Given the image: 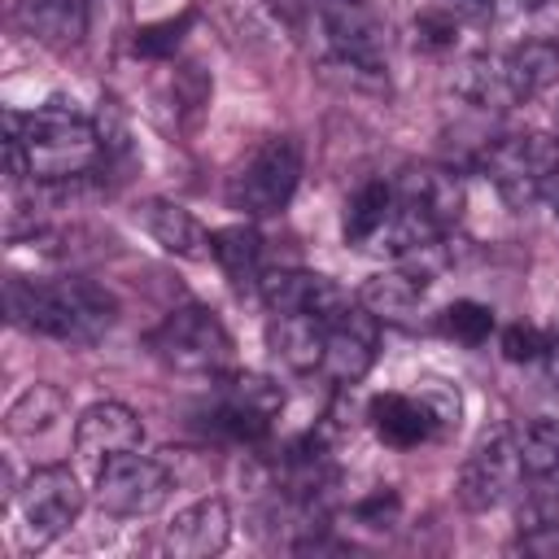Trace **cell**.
Segmentation results:
<instances>
[{
    "label": "cell",
    "instance_id": "obj_1",
    "mask_svg": "<svg viewBox=\"0 0 559 559\" xmlns=\"http://www.w3.org/2000/svg\"><path fill=\"white\" fill-rule=\"evenodd\" d=\"M4 306L13 328L31 336H52L61 345H96L118 323V297L87 275H61V280L9 275Z\"/></svg>",
    "mask_w": 559,
    "mask_h": 559
},
{
    "label": "cell",
    "instance_id": "obj_2",
    "mask_svg": "<svg viewBox=\"0 0 559 559\" xmlns=\"http://www.w3.org/2000/svg\"><path fill=\"white\" fill-rule=\"evenodd\" d=\"M463 218V183L450 166H406L393 179V214L376 236L371 253L411 258L419 249L445 245Z\"/></svg>",
    "mask_w": 559,
    "mask_h": 559
},
{
    "label": "cell",
    "instance_id": "obj_3",
    "mask_svg": "<svg viewBox=\"0 0 559 559\" xmlns=\"http://www.w3.org/2000/svg\"><path fill=\"white\" fill-rule=\"evenodd\" d=\"M13 118H17V140L26 153L31 183H66V179H83L100 170L105 135L96 118L74 109V100L52 96L39 109L13 114Z\"/></svg>",
    "mask_w": 559,
    "mask_h": 559
},
{
    "label": "cell",
    "instance_id": "obj_4",
    "mask_svg": "<svg viewBox=\"0 0 559 559\" xmlns=\"http://www.w3.org/2000/svg\"><path fill=\"white\" fill-rule=\"evenodd\" d=\"M480 175L493 183L507 210L524 214L533 205H546V192L559 175V140L542 131H511L493 135L476 153Z\"/></svg>",
    "mask_w": 559,
    "mask_h": 559
},
{
    "label": "cell",
    "instance_id": "obj_5",
    "mask_svg": "<svg viewBox=\"0 0 559 559\" xmlns=\"http://www.w3.org/2000/svg\"><path fill=\"white\" fill-rule=\"evenodd\" d=\"M148 354L179 376H223L231 367V332L210 306L170 310L148 336Z\"/></svg>",
    "mask_w": 559,
    "mask_h": 559
},
{
    "label": "cell",
    "instance_id": "obj_6",
    "mask_svg": "<svg viewBox=\"0 0 559 559\" xmlns=\"http://www.w3.org/2000/svg\"><path fill=\"white\" fill-rule=\"evenodd\" d=\"M301 144L297 135H266L227 179V205L240 210L245 218H271L280 214L297 183H301Z\"/></svg>",
    "mask_w": 559,
    "mask_h": 559
},
{
    "label": "cell",
    "instance_id": "obj_7",
    "mask_svg": "<svg viewBox=\"0 0 559 559\" xmlns=\"http://www.w3.org/2000/svg\"><path fill=\"white\" fill-rule=\"evenodd\" d=\"M284 411V389L258 371H223L214 376V402L205 411L210 432L236 445H258L271 437V424Z\"/></svg>",
    "mask_w": 559,
    "mask_h": 559
},
{
    "label": "cell",
    "instance_id": "obj_8",
    "mask_svg": "<svg viewBox=\"0 0 559 559\" xmlns=\"http://www.w3.org/2000/svg\"><path fill=\"white\" fill-rule=\"evenodd\" d=\"M175 476L148 454H114L96 467V507L114 520H144L170 502Z\"/></svg>",
    "mask_w": 559,
    "mask_h": 559
},
{
    "label": "cell",
    "instance_id": "obj_9",
    "mask_svg": "<svg viewBox=\"0 0 559 559\" xmlns=\"http://www.w3.org/2000/svg\"><path fill=\"white\" fill-rule=\"evenodd\" d=\"M79 511H83V485L66 463L35 467L17 489V515L31 546H48L61 533H70Z\"/></svg>",
    "mask_w": 559,
    "mask_h": 559
},
{
    "label": "cell",
    "instance_id": "obj_10",
    "mask_svg": "<svg viewBox=\"0 0 559 559\" xmlns=\"http://www.w3.org/2000/svg\"><path fill=\"white\" fill-rule=\"evenodd\" d=\"M520 476H524V467H520L515 432H489L463 459L454 493H459L463 511H493L498 502H507L515 493Z\"/></svg>",
    "mask_w": 559,
    "mask_h": 559
},
{
    "label": "cell",
    "instance_id": "obj_11",
    "mask_svg": "<svg viewBox=\"0 0 559 559\" xmlns=\"http://www.w3.org/2000/svg\"><path fill=\"white\" fill-rule=\"evenodd\" d=\"M314 17L328 39V66L384 70V26L362 0H314Z\"/></svg>",
    "mask_w": 559,
    "mask_h": 559
},
{
    "label": "cell",
    "instance_id": "obj_12",
    "mask_svg": "<svg viewBox=\"0 0 559 559\" xmlns=\"http://www.w3.org/2000/svg\"><path fill=\"white\" fill-rule=\"evenodd\" d=\"M376 345H380V319L354 301L349 310H341L328 328V345H323V362H319V376L336 389H349L358 384L371 362H376Z\"/></svg>",
    "mask_w": 559,
    "mask_h": 559
},
{
    "label": "cell",
    "instance_id": "obj_13",
    "mask_svg": "<svg viewBox=\"0 0 559 559\" xmlns=\"http://www.w3.org/2000/svg\"><path fill=\"white\" fill-rule=\"evenodd\" d=\"M140 441H144V424L127 402H92L74 419V450L92 467H100L114 454L140 450Z\"/></svg>",
    "mask_w": 559,
    "mask_h": 559
},
{
    "label": "cell",
    "instance_id": "obj_14",
    "mask_svg": "<svg viewBox=\"0 0 559 559\" xmlns=\"http://www.w3.org/2000/svg\"><path fill=\"white\" fill-rule=\"evenodd\" d=\"M258 297L266 306V314H280V310H310V314H341L349 301V293L319 275V271H301V266H284V271H266L262 284H258Z\"/></svg>",
    "mask_w": 559,
    "mask_h": 559
},
{
    "label": "cell",
    "instance_id": "obj_15",
    "mask_svg": "<svg viewBox=\"0 0 559 559\" xmlns=\"http://www.w3.org/2000/svg\"><path fill=\"white\" fill-rule=\"evenodd\" d=\"M367 424L393 450H415L424 441L445 437V428H441L437 411L424 402V393H376L367 402Z\"/></svg>",
    "mask_w": 559,
    "mask_h": 559
},
{
    "label": "cell",
    "instance_id": "obj_16",
    "mask_svg": "<svg viewBox=\"0 0 559 559\" xmlns=\"http://www.w3.org/2000/svg\"><path fill=\"white\" fill-rule=\"evenodd\" d=\"M432 284V266H419V258H397V266L367 275L358 288V301L380 319V323H406L424 306Z\"/></svg>",
    "mask_w": 559,
    "mask_h": 559
},
{
    "label": "cell",
    "instance_id": "obj_17",
    "mask_svg": "<svg viewBox=\"0 0 559 559\" xmlns=\"http://www.w3.org/2000/svg\"><path fill=\"white\" fill-rule=\"evenodd\" d=\"M349 310V306H345ZM336 314H310V310H280L266 319V345L271 354L288 367V371H319L323 362V345H328V328Z\"/></svg>",
    "mask_w": 559,
    "mask_h": 559
},
{
    "label": "cell",
    "instance_id": "obj_18",
    "mask_svg": "<svg viewBox=\"0 0 559 559\" xmlns=\"http://www.w3.org/2000/svg\"><path fill=\"white\" fill-rule=\"evenodd\" d=\"M162 542L179 559H210L231 542V507L223 498H197L166 524Z\"/></svg>",
    "mask_w": 559,
    "mask_h": 559
},
{
    "label": "cell",
    "instance_id": "obj_19",
    "mask_svg": "<svg viewBox=\"0 0 559 559\" xmlns=\"http://www.w3.org/2000/svg\"><path fill=\"white\" fill-rule=\"evenodd\" d=\"M135 227H144L153 236V245H162L175 258H188V262L210 258V236L214 231H205V223L192 210H183L179 201H166V197L140 201L135 205Z\"/></svg>",
    "mask_w": 559,
    "mask_h": 559
},
{
    "label": "cell",
    "instance_id": "obj_20",
    "mask_svg": "<svg viewBox=\"0 0 559 559\" xmlns=\"http://www.w3.org/2000/svg\"><path fill=\"white\" fill-rule=\"evenodd\" d=\"M493 57H498L502 83H507L515 105H524V100H533L559 83V44L555 39H524V44H511Z\"/></svg>",
    "mask_w": 559,
    "mask_h": 559
},
{
    "label": "cell",
    "instance_id": "obj_21",
    "mask_svg": "<svg viewBox=\"0 0 559 559\" xmlns=\"http://www.w3.org/2000/svg\"><path fill=\"white\" fill-rule=\"evenodd\" d=\"M17 26L44 48H79L87 35V0H13Z\"/></svg>",
    "mask_w": 559,
    "mask_h": 559
},
{
    "label": "cell",
    "instance_id": "obj_22",
    "mask_svg": "<svg viewBox=\"0 0 559 559\" xmlns=\"http://www.w3.org/2000/svg\"><path fill=\"white\" fill-rule=\"evenodd\" d=\"M210 258L223 266V275L236 284V288H253L262 284V236L258 227L249 223H231V227H218L210 236Z\"/></svg>",
    "mask_w": 559,
    "mask_h": 559
},
{
    "label": "cell",
    "instance_id": "obj_23",
    "mask_svg": "<svg viewBox=\"0 0 559 559\" xmlns=\"http://www.w3.org/2000/svg\"><path fill=\"white\" fill-rule=\"evenodd\" d=\"M389 214H393V183L367 179V183L345 201V218H341L345 245H354L358 253H371V245H376V236L384 231Z\"/></svg>",
    "mask_w": 559,
    "mask_h": 559
},
{
    "label": "cell",
    "instance_id": "obj_24",
    "mask_svg": "<svg viewBox=\"0 0 559 559\" xmlns=\"http://www.w3.org/2000/svg\"><path fill=\"white\" fill-rule=\"evenodd\" d=\"M515 450L524 476H533L537 485H559V419L550 415L524 419L515 428Z\"/></svg>",
    "mask_w": 559,
    "mask_h": 559
},
{
    "label": "cell",
    "instance_id": "obj_25",
    "mask_svg": "<svg viewBox=\"0 0 559 559\" xmlns=\"http://www.w3.org/2000/svg\"><path fill=\"white\" fill-rule=\"evenodd\" d=\"M61 415H66V393L57 384L39 380V384H31L13 397V406L4 411V428L13 437H44Z\"/></svg>",
    "mask_w": 559,
    "mask_h": 559
},
{
    "label": "cell",
    "instance_id": "obj_26",
    "mask_svg": "<svg viewBox=\"0 0 559 559\" xmlns=\"http://www.w3.org/2000/svg\"><path fill=\"white\" fill-rule=\"evenodd\" d=\"M437 328H441V336H450V341L476 349V345H485L489 332H493V310H489L485 301L459 297V301H450V306L437 314Z\"/></svg>",
    "mask_w": 559,
    "mask_h": 559
},
{
    "label": "cell",
    "instance_id": "obj_27",
    "mask_svg": "<svg viewBox=\"0 0 559 559\" xmlns=\"http://www.w3.org/2000/svg\"><path fill=\"white\" fill-rule=\"evenodd\" d=\"M192 22H197L192 9H183V13H175V17H162V22H144V26L131 35V52H135V57H148V61H166V57H175V48H179L183 35L192 31Z\"/></svg>",
    "mask_w": 559,
    "mask_h": 559
},
{
    "label": "cell",
    "instance_id": "obj_28",
    "mask_svg": "<svg viewBox=\"0 0 559 559\" xmlns=\"http://www.w3.org/2000/svg\"><path fill=\"white\" fill-rule=\"evenodd\" d=\"M411 35H415V48H424V52H450L459 44V17L441 4L424 9V13H415Z\"/></svg>",
    "mask_w": 559,
    "mask_h": 559
},
{
    "label": "cell",
    "instance_id": "obj_29",
    "mask_svg": "<svg viewBox=\"0 0 559 559\" xmlns=\"http://www.w3.org/2000/svg\"><path fill=\"white\" fill-rule=\"evenodd\" d=\"M546 349V332L533 323H511L502 328V358L507 362H542Z\"/></svg>",
    "mask_w": 559,
    "mask_h": 559
},
{
    "label": "cell",
    "instance_id": "obj_30",
    "mask_svg": "<svg viewBox=\"0 0 559 559\" xmlns=\"http://www.w3.org/2000/svg\"><path fill=\"white\" fill-rule=\"evenodd\" d=\"M397 515H402V498L393 489H376V493L354 502V520L367 524V528H393Z\"/></svg>",
    "mask_w": 559,
    "mask_h": 559
},
{
    "label": "cell",
    "instance_id": "obj_31",
    "mask_svg": "<svg viewBox=\"0 0 559 559\" xmlns=\"http://www.w3.org/2000/svg\"><path fill=\"white\" fill-rule=\"evenodd\" d=\"M515 546L528 550V555H559V520H533V524H520Z\"/></svg>",
    "mask_w": 559,
    "mask_h": 559
},
{
    "label": "cell",
    "instance_id": "obj_32",
    "mask_svg": "<svg viewBox=\"0 0 559 559\" xmlns=\"http://www.w3.org/2000/svg\"><path fill=\"white\" fill-rule=\"evenodd\" d=\"M441 9H450L459 22H489L493 17V0H441Z\"/></svg>",
    "mask_w": 559,
    "mask_h": 559
},
{
    "label": "cell",
    "instance_id": "obj_33",
    "mask_svg": "<svg viewBox=\"0 0 559 559\" xmlns=\"http://www.w3.org/2000/svg\"><path fill=\"white\" fill-rule=\"evenodd\" d=\"M542 380H546V389L559 397V328H555V332H546V349H542Z\"/></svg>",
    "mask_w": 559,
    "mask_h": 559
},
{
    "label": "cell",
    "instance_id": "obj_34",
    "mask_svg": "<svg viewBox=\"0 0 559 559\" xmlns=\"http://www.w3.org/2000/svg\"><path fill=\"white\" fill-rule=\"evenodd\" d=\"M546 205H550V214H555V227H559V175H555V183H550V192H546Z\"/></svg>",
    "mask_w": 559,
    "mask_h": 559
},
{
    "label": "cell",
    "instance_id": "obj_35",
    "mask_svg": "<svg viewBox=\"0 0 559 559\" xmlns=\"http://www.w3.org/2000/svg\"><path fill=\"white\" fill-rule=\"evenodd\" d=\"M524 9H542V4H550V0H520Z\"/></svg>",
    "mask_w": 559,
    "mask_h": 559
},
{
    "label": "cell",
    "instance_id": "obj_36",
    "mask_svg": "<svg viewBox=\"0 0 559 559\" xmlns=\"http://www.w3.org/2000/svg\"><path fill=\"white\" fill-rule=\"evenodd\" d=\"M555 140H559V109H555Z\"/></svg>",
    "mask_w": 559,
    "mask_h": 559
}]
</instances>
